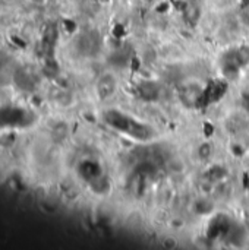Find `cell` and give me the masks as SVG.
<instances>
[{"label": "cell", "instance_id": "8992f818", "mask_svg": "<svg viewBox=\"0 0 249 250\" xmlns=\"http://www.w3.org/2000/svg\"><path fill=\"white\" fill-rule=\"evenodd\" d=\"M201 16V10L200 7L194 6V4H189L186 7V12H185V19L188 21V23H197L198 19Z\"/></svg>", "mask_w": 249, "mask_h": 250}, {"label": "cell", "instance_id": "3957f363", "mask_svg": "<svg viewBox=\"0 0 249 250\" xmlns=\"http://www.w3.org/2000/svg\"><path fill=\"white\" fill-rule=\"evenodd\" d=\"M181 101L186 105V107H198L203 103L204 98V89L198 85V83H188L185 86L181 88L179 92Z\"/></svg>", "mask_w": 249, "mask_h": 250}, {"label": "cell", "instance_id": "277c9868", "mask_svg": "<svg viewBox=\"0 0 249 250\" xmlns=\"http://www.w3.org/2000/svg\"><path fill=\"white\" fill-rule=\"evenodd\" d=\"M117 89V81L113 73H104L97 82V94L101 100H107L114 95Z\"/></svg>", "mask_w": 249, "mask_h": 250}, {"label": "cell", "instance_id": "5b68a950", "mask_svg": "<svg viewBox=\"0 0 249 250\" xmlns=\"http://www.w3.org/2000/svg\"><path fill=\"white\" fill-rule=\"evenodd\" d=\"M138 92H139L141 98H144L147 101H154L158 98L160 89H158L157 83H154L151 81H144L138 85Z\"/></svg>", "mask_w": 249, "mask_h": 250}, {"label": "cell", "instance_id": "7a4b0ae2", "mask_svg": "<svg viewBox=\"0 0 249 250\" xmlns=\"http://www.w3.org/2000/svg\"><path fill=\"white\" fill-rule=\"evenodd\" d=\"M249 64V47L239 45L227 50L222 57V70L226 78L232 79L238 76L242 67Z\"/></svg>", "mask_w": 249, "mask_h": 250}, {"label": "cell", "instance_id": "52a82bcc", "mask_svg": "<svg viewBox=\"0 0 249 250\" xmlns=\"http://www.w3.org/2000/svg\"><path fill=\"white\" fill-rule=\"evenodd\" d=\"M211 151H213V148H211L210 144H203V145L198 148V155H200V158L207 160V158L211 157V154H213Z\"/></svg>", "mask_w": 249, "mask_h": 250}, {"label": "cell", "instance_id": "6da1fadb", "mask_svg": "<svg viewBox=\"0 0 249 250\" xmlns=\"http://www.w3.org/2000/svg\"><path fill=\"white\" fill-rule=\"evenodd\" d=\"M104 122L112 126L113 129L119 130L120 133L126 135V136H131L132 139L135 141H142V142H147L150 139L154 138L156 132L154 129L144 123V122H139L138 119L132 117L131 114H126L120 110H107L104 111Z\"/></svg>", "mask_w": 249, "mask_h": 250}, {"label": "cell", "instance_id": "ba28073f", "mask_svg": "<svg viewBox=\"0 0 249 250\" xmlns=\"http://www.w3.org/2000/svg\"><path fill=\"white\" fill-rule=\"evenodd\" d=\"M242 107L245 108V111L249 114V92H245L242 97Z\"/></svg>", "mask_w": 249, "mask_h": 250}]
</instances>
